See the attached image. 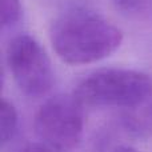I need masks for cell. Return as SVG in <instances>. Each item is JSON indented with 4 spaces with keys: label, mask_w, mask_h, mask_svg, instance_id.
<instances>
[{
    "label": "cell",
    "mask_w": 152,
    "mask_h": 152,
    "mask_svg": "<svg viewBox=\"0 0 152 152\" xmlns=\"http://www.w3.org/2000/svg\"><path fill=\"white\" fill-rule=\"evenodd\" d=\"M50 40L64 63L83 66L112 55L123 43V32L100 13L72 10L52 21Z\"/></svg>",
    "instance_id": "obj_1"
},
{
    "label": "cell",
    "mask_w": 152,
    "mask_h": 152,
    "mask_svg": "<svg viewBox=\"0 0 152 152\" xmlns=\"http://www.w3.org/2000/svg\"><path fill=\"white\" fill-rule=\"evenodd\" d=\"M152 95V79L147 74L126 68H105L81 80L74 96L83 107L132 108Z\"/></svg>",
    "instance_id": "obj_2"
},
{
    "label": "cell",
    "mask_w": 152,
    "mask_h": 152,
    "mask_svg": "<svg viewBox=\"0 0 152 152\" xmlns=\"http://www.w3.org/2000/svg\"><path fill=\"white\" fill-rule=\"evenodd\" d=\"M34 128L43 144L59 152L74 150L83 136V105L74 95L51 97L37 110Z\"/></svg>",
    "instance_id": "obj_3"
},
{
    "label": "cell",
    "mask_w": 152,
    "mask_h": 152,
    "mask_svg": "<svg viewBox=\"0 0 152 152\" xmlns=\"http://www.w3.org/2000/svg\"><path fill=\"white\" fill-rule=\"evenodd\" d=\"M7 66L18 88L29 97L51 91L55 80L52 64L44 48L29 35H18L7 45Z\"/></svg>",
    "instance_id": "obj_4"
},
{
    "label": "cell",
    "mask_w": 152,
    "mask_h": 152,
    "mask_svg": "<svg viewBox=\"0 0 152 152\" xmlns=\"http://www.w3.org/2000/svg\"><path fill=\"white\" fill-rule=\"evenodd\" d=\"M18 112L12 103L7 102L5 99L1 100L0 107V145L4 148L8 143L12 142L18 132Z\"/></svg>",
    "instance_id": "obj_5"
},
{
    "label": "cell",
    "mask_w": 152,
    "mask_h": 152,
    "mask_svg": "<svg viewBox=\"0 0 152 152\" xmlns=\"http://www.w3.org/2000/svg\"><path fill=\"white\" fill-rule=\"evenodd\" d=\"M23 15L20 0H0V27L1 31L18 24Z\"/></svg>",
    "instance_id": "obj_6"
},
{
    "label": "cell",
    "mask_w": 152,
    "mask_h": 152,
    "mask_svg": "<svg viewBox=\"0 0 152 152\" xmlns=\"http://www.w3.org/2000/svg\"><path fill=\"white\" fill-rule=\"evenodd\" d=\"M116 8L124 13L139 15L148 11L152 5V0H113Z\"/></svg>",
    "instance_id": "obj_7"
},
{
    "label": "cell",
    "mask_w": 152,
    "mask_h": 152,
    "mask_svg": "<svg viewBox=\"0 0 152 152\" xmlns=\"http://www.w3.org/2000/svg\"><path fill=\"white\" fill-rule=\"evenodd\" d=\"M19 152H59V151L53 150V148L42 143V144H28L24 148H21Z\"/></svg>",
    "instance_id": "obj_8"
},
{
    "label": "cell",
    "mask_w": 152,
    "mask_h": 152,
    "mask_svg": "<svg viewBox=\"0 0 152 152\" xmlns=\"http://www.w3.org/2000/svg\"><path fill=\"white\" fill-rule=\"evenodd\" d=\"M112 152H137V151L131 147H119V148H116V150H113Z\"/></svg>",
    "instance_id": "obj_9"
}]
</instances>
